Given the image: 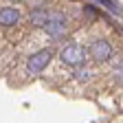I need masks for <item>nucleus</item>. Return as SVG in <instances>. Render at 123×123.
I'll return each instance as SVG.
<instances>
[{"label": "nucleus", "instance_id": "obj_1", "mask_svg": "<svg viewBox=\"0 0 123 123\" xmlns=\"http://www.w3.org/2000/svg\"><path fill=\"white\" fill-rule=\"evenodd\" d=\"M51 59H53V53H51L49 49H42V51L33 53V55L29 57V62H26V70H29V75H37V73H42L46 66L51 64Z\"/></svg>", "mask_w": 123, "mask_h": 123}, {"label": "nucleus", "instance_id": "obj_7", "mask_svg": "<svg viewBox=\"0 0 123 123\" xmlns=\"http://www.w3.org/2000/svg\"><path fill=\"white\" fill-rule=\"evenodd\" d=\"M92 77V70H88V68H77L75 70V79H79V81H88Z\"/></svg>", "mask_w": 123, "mask_h": 123}, {"label": "nucleus", "instance_id": "obj_8", "mask_svg": "<svg viewBox=\"0 0 123 123\" xmlns=\"http://www.w3.org/2000/svg\"><path fill=\"white\" fill-rule=\"evenodd\" d=\"M105 9H110L112 13H121V5H117V2H101Z\"/></svg>", "mask_w": 123, "mask_h": 123}, {"label": "nucleus", "instance_id": "obj_5", "mask_svg": "<svg viewBox=\"0 0 123 123\" xmlns=\"http://www.w3.org/2000/svg\"><path fill=\"white\" fill-rule=\"evenodd\" d=\"M20 22V11L13 9V7H5L0 9V24L2 26H13Z\"/></svg>", "mask_w": 123, "mask_h": 123}, {"label": "nucleus", "instance_id": "obj_6", "mask_svg": "<svg viewBox=\"0 0 123 123\" xmlns=\"http://www.w3.org/2000/svg\"><path fill=\"white\" fill-rule=\"evenodd\" d=\"M49 11H46V7H42V5H37V7H33V9H31V15H29V18H31V22H33L35 26H44L46 22H49Z\"/></svg>", "mask_w": 123, "mask_h": 123}, {"label": "nucleus", "instance_id": "obj_3", "mask_svg": "<svg viewBox=\"0 0 123 123\" xmlns=\"http://www.w3.org/2000/svg\"><path fill=\"white\" fill-rule=\"evenodd\" d=\"M44 26H46V33L51 37L59 40V37H64L66 31H68V20H66L64 13H53V15H49V22Z\"/></svg>", "mask_w": 123, "mask_h": 123}, {"label": "nucleus", "instance_id": "obj_2", "mask_svg": "<svg viewBox=\"0 0 123 123\" xmlns=\"http://www.w3.org/2000/svg\"><path fill=\"white\" fill-rule=\"evenodd\" d=\"M59 57H62V62L68 64V66H79V64H84V62H86V49H84V46H79V44H68V46L62 49Z\"/></svg>", "mask_w": 123, "mask_h": 123}, {"label": "nucleus", "instance_id": "obj_4", "mask_svg": "<svg viewBox=\"0 0 123 123\" xmlns=\"http://www.w3.org/2000/svg\"><path fill=\"white\" fill-rule=\"evenodd\" d=\"M112 44L108 42V40H92L90 44V55L95 57L97 62H105V59H110L112 57Z\"/></svg>", "mask_w": 123, "mask_h": 123}]
</instances>
